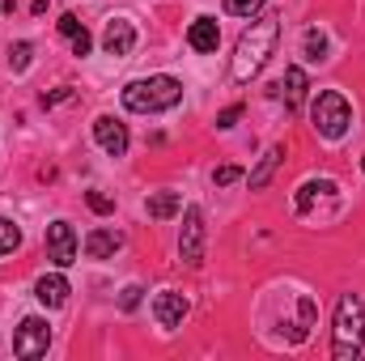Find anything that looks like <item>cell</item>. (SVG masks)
Masks as SVG:
<instances>
[{
	"mask_svg": "<svg viewBox=\"0 0 365 361\" xmlns=\"http://www.w3.org/2000/svg\"><path fill=\"white\" fill-rule=\"evenodd\" d=\"M102 47H106V56H132V47H136V26H132L128 17H110L106 30H102Z\"/></svg>",
	"mask_w": 365,
	"mask_h": 361,
	"instance_id": "obj_9",
	"label": "cell"
},
{
	"mask_svg": "<svg viewBox=\"0 0 365 361\" xmlns=\"http://www.w3.org/2000/svg\"><path fill=\"white\" fill-rule=\"evenodd\" d=\"M306 90H310V81H306V73L293 64V68H284V77H280V98H284V106L289 111H297L302 102H306Z\"/></svg>",
	"mask_w": 365,
	"mask_h": 361,
	"instance_id": "obj_13",
	"label": "cell"
},
{
	"mask_svg": "<svg viewBox=\"0 0 365 361\" xmlns=\"http://www.w3.org/2000/svg\"><path fill=\"white\" fill-rule=\"evenodd\" d=\"M86 204H90L98 217H110V213H115V200H110V195H102V191H90V195H86Z\"/></svg>",
	"mask_w": 365,
	"mask_h": 361,
	"instance_id": "obj_24",
	"label": "cell"
},
{
	"mask_svg": "<svg viewBox=\"0 0 365 361\" xmlns=\"http://www.w3.org/2000/svg\"><path fill=\"white\" fill-rule=\"evenodd\" d=\"M276 39H280V13H272V9L268 13H255L251 26L242 30L238 47H234V60H230L234 86H247V81H255L264 73L268 56L276 51Z\"/></svg>",
	"mask_w": 365,
	"mask_h": 361,
	"instance_id": "obj_1",
	"label": "cell"
},
{
	"mask_svg": "<svg viewBox=\"0 0 365 361\" xmlns=\"http://www.w3.org/2000/svg\"><path fill=\"white\" fill-rule=\"evenodd\" d=\"M153 319H158L166 332L182 327V319H187V298L175 293V289H162V293L153 298Z\"/></svg>",
	"mask_w": 365,
	"mask_h": 361,
	"instance_id": "obj_10",
	"label": "cell"
},
{
	"mask_svg": "<svg viewBox=\"0 0 365 361\" xmlns=\"http://www.w3.org/2000/svg\"><path fill=\"white\" fill-rule=\"evenodd\" d=\"M179 255L182 264H204V213L195 204L182 208V230H179Z\"/></svg>",
	"mask_w": 365,
	"mask_h": 361,
	"instance_id": "obj_6",
	"label": "cell"
},
{
	"mask_svg": "<svg viewBox=\"0 0 365 361\" xmlns=\"http://www.w3.org/2000/svg\"><path fill=\"white\" fill-rule=\"evenodd\" d=\"M145 213H149L153 221H170V217L182 213V195L179 191H153V195L145 200Z\"/></svg>",
	"mask_w": 365,
	"mask_h": 361,
	"instance_id": "obj_15",
	"label": "cell"
},
{
	"mask_svg": "<svg viewBox=\"0 0 365 361\" xmlns=\"http://www.w3.org/2000/svg\"><path fill=\"white\" fill-rule=\"evenodd\" d=\"M280 158H284V145H272L264 158H259V166L251 171V191H264L268 183H272V175H276V166H280Z\"/></svg>",
	"mask_w": 365,
	"mask_h": 361,
	"instance_id": "obj_17",
	"label": "cell"
},
{
	"mask_svg": "<svg viewBox=\"0 0 365 361\" xmlns=\"http://www.w3.org/2000/svg\"><path fill=\"white\" fill-rule=\"evenodd\" d=\"M361 166H365V158H361Z\"/></svg>",
	"mask_w": 365,
	"mask_h": 361,
	"instance_id": "obj_30",
	"label": "cell"
},
{
	"mask_svg": "<svg viewBox=\"0 0 365 361\" xmlns=\"http://www.w3.org/2000/svg\"><path fill=\"white\" fill-rule=\"evenodd\" d=\"M47 345H51V327H47V319L30 315V319L17 323V336H13V353H17V357H26V361L43 357Z\"/></svg>",
	"mask_w": 365,
	"mask_h": 361,
	"instance_id": "obj_5",
	"label": "cell"
},
{
	"mask_svg": "<svg viewBox=\"0 0 365 361\" xmlns=\"http://www.w3.org/2000/svg\"><path fill=\"white\" fill-rule=\"evenodd\" d=\"M182 102V86L175 77H140L123 90V106L136 111V115H158V111H170Z\"/></svg>",
	"mask_w": 365,
	"mask_h": 361,
	"instance_id": "obj_3",
	"label": "cell"
},
{
	"mask_svg": "<svg viewBox=\"0 0 365 361\" xmlns=\"http://www.w3.org/2000/svg\"><path fill=\"white\" fill-rule=\"evenodd\" d=\"M323 191H336V187H331L327 179H319V183H314V179L302 183V191H297V213H310V208H314V200H319Z\"/></svg>",
	"mask_w": 365,
	"mask_h": 361,
	"instance_id": "obj_18",
	"label": "cell"
},
{
	"mask_svg": "<svg viewBox=\"0 0 365 361\" xmlns=\"http://www.w3.org/2000/svg\"><path fill=\"white\" fill-rule=\"evenodd\" d=\"M30 60H34V43H26V39L13 43V51H9V68H13V73H26Z\"/></svg>",
	"mask_w": 365,
	"mask_h": 361,
	"instance_id": "obj_21",
	"label": "cell"
},
{
	"mask_svg": "<svg viewBox=\"0 0 365 361\" xmlns=\"http://www.w3.org/2000/svg\"><path fill=\"white\" fill-rule=\"evenodd\" d=\"M73 86H60V90H51V93H43V106H60V102H68L73 98Z\"/></svg>",
	"mask_w": 365,
	"mask_h": 361,
	"instance_id": "obj_28",
	"label": "cell"
},
{
	"mask_svg": "<svg viewBox=\"0 0 365 361\" xmlns=\"http://www.w3.org/2000/svg\"><path fill=\"white\" fill-rule=\"evenodd\" d=\"M238 119H242V106H225V111H221V115H217V128H221V132H225V128H234V123H238Z\"/></svg>",
	"mask_w": 365,
	"mask_h": 361,
	"instance_id": "obj_26",
	"label": "cell"
},
{
	"mask_svg": "<svg viewBox=\"0 0 365 361\" xmlns=\"http://www.w3.org/2000/svg\"><path fill=\"white\" fill-rule=\"evenodd\" d=\"M56 26H60V34L73 43V56H90V30L81 26V17H77V13H64Z\"/></svg>",
	"mask_w": 365,
	"mask_h": 361,
	"instance_id": "obj_16",
	"label": "cell"
},
{
	"mask_svg": "<svg viewBox=\"0 0 365 361\" xmlns=\"http://www.w3.org/2000/svg\"><path fill=\"white\" fill-rule=\"evenodd\" d=\"M187 43H191V51H200V56L217 51V47H221V26H217V17H195L191 30H187Z\"/></svg>",
	"mask_w": 365,
	"mask_h": 361,
	"instance_id": "obj_11",
	"label": "cell"
},
{
	"mask_svg": "<svg viewBox=\"0 0 365 361\" xmlns=\"http://www.w3.org/2000/svg\"><path fill=\"white\" fill-rule=\"evenodd\" d=\"M302 51H306V60H327V39H323V30H306V39H302Z\"/></svg>",
	"mask_w": 365,
	"mask_h": 361,
	"instance_id": "obj_20",
	"label": "cell"
},
{
	"mask_svg": "<svg viewBox=\"0 0 365 361\" xmlns=\"http://www.w3.org/2000/svg\"><path fill=\"white\" fill-rule=\"evenodd\" d=\"M310 123H314V132H319L323 141H340V136L349 132V123H353L349 98L340 90H323L314 98V106H310Z\"/></svg>",
	"mask_w": 365,
	"mask_h": 361,
	"instance_id": "obj_4",
	"label": "cell"
},
{
	"mask_svg": "<svg viewBox=\"0 0 365 361\" xmlns=\"http://www.w3.org/2000/svg\"><path fill=\"white\" fill-rule=\"evenodd\" d=\"M93 141L102 145V153L123 158V153H128V123L115 119V115H98V119H93Z\"/></svg>",
	"mask_w": 365,
	"mask_h": 361,
	"instance_id": "obj_8",
	"label": "cell"
},
{
	"mask_svg": "<svg viewBox=\"0 0 365 361\" xmlns=\"http://www.w3.org/2000/svg\"><path fill=\"white\" fill-rule=\"evenodd\" d=\"M140 293H145L140 285H128V289H123V298H119V306H123V310H136V306H140Z\"/></svg>",
	"mask_w": 365,
	"mask_h": 361,
	"instance_id": "obj_27",
	"label": "cell"
},
{
	"mask_svg": "<svg viewBox=\"0 0 365 361\" xmlns=\"http://www.w3.org/2000/svg\"><path fill=\"white\" fill-rule=\"evenodd\" d=\"M314 327V302L310 298H297V327H293V340H306Z\"/></svg>",
	"mask_w": 365,
	"mask_h": 361,
	"instance_id": "obj_19",
	"label": "cell"
},
{
	"mask_svg": "<svg viewBox=\"0 0 365 361\" xmlns=\"http://www.w3.org/2000/svg\"><path fill=\"white\" fill-rule=\"evenodd\" d=\"M30 13H34V17H43V13H47V0H34V4H30Z\"/></svg>",
	"mask_w": 365,
	"mask_h": 361,
	"instance_id": "obj_29",
	"label": "cell"
},
{
	"mask_svg": "<svg viewBox=\"0 0 365 361\" xmlns=\"http://www.w3.org/2000/svg\"><path fill=\"white\" fill-rule=\"evenodd\" d=\"M238 179H242L238 166H217V171H212V183H217V187H230V183H238Z\"/></svg>",
	"mask_w": 365,
	"mask_h": 361,
	"instance_id": "obj_25",
	"label": "cell"
},
{
	"mask_svg": "<svg viewBox=\"0 0 365 361\" xmlns=\"http://www.w3.org/2000/svg\"><path fill=\"white\" fill-rule=\"evenodd\" d=\"M119 243H123V238H119L115 230H90L86 243H81V251H86L90 260H110V255L119 251Z\"/></svg>",
	"mask_w": 365,
	"mask_h": 361,
	"instance_id": "obj_14",
	"label": "cell"
},
{
	"mask_svg": "<svg viewBox=\"0 0 365 361\" xmlns=\"http://www.w3.org/2000/svg\"><path fill=\"white\" fill-rule=\"evenodd\" d=\"M43 243H47V260H51L56 268L77 264V234H73V225H68V221H51Z\"/></svg>",
	"mask_w": 365,
	"mask_h": 361,
	"instance_id": "obj_7",
	"label": "cell"
},
{
	"mask_svg": "<svg viewBox=\"0 0 365 361\" xmlns=\"http://www.w3.org/2000/svg\"><path fill=\"white\" fill-rule=\"evenodd\" d=\"M34 298H38L43 306H51V310H56V306H64V302H68V280H64L60 272H43V276L34 280Z\"/></svg>",
	"mask_w": 365,
	"mask_h": 361,
	"instance_id": "obj_12",
	"label": "cell"
},
{
	"mask_svg": "<svg viewBox=\"0 0 365 361\" xmlns=\"http://www.w3.org/2000/svg\"><path fill=\"white\" fill-rule=\"evenodd\" d=\"M17 247H21V230L9 217H0V255H13Z\"/></svg>",
	"mask_w": 365,
	"mask_h": 361,
	"instance_id": "obj_22",
	"label": "cell"
},
{
	"mask_svg": "<svg viewBox=\"0 0 365 361\" xmlns=\"http://www.w3.org/2000/svg\"><path fill=\"white\" fill-rule=\"evenodd\" d=\"M225 13L230 17H255V13H264V0H225Z\"/></svg>",
	"mask_w": 365,
	"mask_h": 361,
	"instance_id": "obj_23",
	"label": "cell"
},
{
	"mask_svg": "<svg viewBox=\"0 0 365 361\" xmlns=\"http://www.w3.org/2000/svg\"><path fill=\"white\" fill-rule=\"evenodd\" d=\"M365 345V306L357 293H344L336 302V323H331V357L357 361Z\"/></svg>",
	"mask_w": 365,
	"mask_h": 361,
	"instance_id": "obj_2",
	"label": "cell"
}]
</instances>
